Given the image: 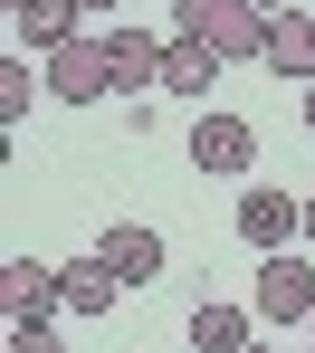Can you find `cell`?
Returning a JSON list of instances; mask_svg holds the SVG:
<instances>
[{
    "mask_svg": "<svg viewBox=\"0 0 315 353\" xmlns=\"http://www.w3.org/2000/svg\"><path fill=\"white\" fill-rule=\"evenodd\" d=\"M172 29L201 39V48H220V67L267 58V10L258 0H172Z\"/></svg>",
    "mask_w": 315,
    "mask_h": 353,
    "instance_id": "1",
    "label": "cell"
},
{
    "mask_svg": "<svg viewBox=\"0 0 315 353\" xmlns=\"http://www.w3.org/2000/svg\"><path fill=\"white\" fill-rule=\"evenodd\" d=\"M191 172H210V181L258 172V124H249V115H230V105L191 115Z\"/></svg>",
    "mask_w": 315,
    "mask_h": 353,
    "instance_id": "2",
    "label": "cell"
},
{
    "mask_svg": "<svg viewBox=\"0 0 315 353\" xmlns=\"http://www.w3.org/2000/svg\"><path fill=\"white\" fill-rule=\"evenodd\" d=\"M230 220H239V239H249L258 258H277L287 239H306V201H296V191H277V181H249Z\"/></svg>",
    "mask_w": 315,
    "mask_h": 353,
    "instance_id": "3",
    "label": "cell"
},
{
    "mask_svg": "<svg viewBox=\"0 0 315 353\" xmlns=\"http://www.w3.org/2000/svg\"><path fill=\"white\" fill-rule=\"evenodd\" d=\"M48 96L58 105H96V96H115V58H105V39H67V48H48Z\"/></svg>",
    "mask_w": 315,
    "mask_h": 353,
    "instance_id": "4",
    "label": "cell"
},
{
    "mask_svg": "<svg viewBox=\"0 0 315 353\" xmlns=\"http://www.w3.org/2000/svg\"><path fill=\"white\" fill-rule=\"evenodd\" d=\"M258 315L267 325H306L315 315V258H258Z\"/></svg>",
    "mask_w": 315,
    "mask_h": 353,
    "instance_id": "5",
    "label": "cell"
},
{
    "mask_svg": "<svg viewBox=\"0 0 315 353\" xmlns=\"http://www.w3.org/2000/svg\"><path fill=\"white\" fill-rule=\"evenodd\" d=\"M96 258H105L125 287H153V277H163V230H143V220H115V230L96 239Z\"/></svg>",
    "mask_w": 315,
    "mask_h": 353,
    "instance_id": "6",
    "label": "cell"
},
{
    "mask_svg": "<svg viewBox=\"0 0 315 353\" xmlns=\"http://www.w3.org/2000/svg\"><path fill=\"white\" fill-rule=\"evenodd\" d=\"M267 77L315 86V10H277V19H267Z\"/></svg>",
    "mask_w": 315,
    "mask_h": 353,
    "instance_id": "7",
    "label": "cell"
},
{
    "mask_svg": "<svg viewBox=\"0 0 315 353\" xmlns=\"http://www.w3.org/2000/svg\"><path fill=\"white\" fill-rule=\"evenodd\" d=\"M105 58H115V96L163 86V39H153V29H105Z\"/></svg>",
    "mask_w": 315,
    "mask_h": 353,
    "instance_id": "8",
    "label": "cell"
},
{
    "mask_svg": "<svg viewBox=\"0 0 315 353\" xmlns=\"http://www.w3.org/2000/svg\"><path fill=\"white\" fill-rule=\"evenodd\" d=\"M210 77H220V48H201V39H163V96H182V105H201L210 96Z\"/></svg>",
    "mask_w": 315,
    "mask_h": 353,
    "instance_id": "9",
    "label": "cell"
},
{
    "mask_svg": "<svg viewBox=\"0 0 315 353\" xmlns=\"http://www.w3.org/2000/svg\"><path fill=\"white\" fill-rule=\"evenodd\" d=\"M115 287H125V277H115L105 258H67V268H58V315H105Z\"/></svg>",
    "mask_w": 315,
    "mask_h": 353,
    "instance_id": "10",
    "label": "cell"
},
{
    "mask_svg": "<svg viewBox=\"0 0 315 353\" xmlns=\"http://www.w3.org/2000/svg\"><path fill=\"white\" fill-rule=\"evenodd\" d=\"M0 305H10V325H19V315H58V268L10 258V268H0Z\"/></svg>",
    "mask_w": 315,
    "mask_h": 353,
    "instance_id": "11",
    "label": "cell"
},
{
    "mask_svg": "<svg viewBox=\"0 0 315 353\" xmlns=\"http://www.w3.org/2000/svg\"><path fill=\"white\" fill-rule=\"evenodd\" d=\"M10 39L19 48H67L77 39V0H19L10 10Z\"/></svg>",
    "mask_w": 315,
    "mask_h": 353,
    "instance_id": "12",
    "label": "cell"
},
{
    "mask_svg": "<svg viewBox=\"0 0 315 353\" xmlns=\"http://www.w3.org/2000/svg\"><path fill=\"white\" fill-rule=\"evenodd\" d=\"M249 344H258L249 305H191V353H249Z\"/></svg>",
    "mask_w": 315,
    "mask_h": 353,
    "instance_id": "13",
    "label": "cell"
},
{
    "mask_svg": "<svg viewBox=\"0 0 315 353\" xmlns=\"http://www.w3.org/2000/svg\"><path fill=\"white\" fill-rule=\"evenodd\" d=\"M39 105V77H29V58H0V124H19Z\"/></svg>",
    "mask_w": 315,
    "mask_h": 353,
    "instance_id": "14",
    "label": "cell"
},
{
    "mask_svg": "<svg viewBox=\"0 0 315 353\" xmlns=\"http://www.w3.org/2000/svg\"><path fill=\"white\" fill-rule=\"evenodd\" d=\"M10 353H67V334L48 315H19V325H10Z\"/></svg>",
    "mask_w": 315,
    "mask_h": 353,
    "instance_id": "15",
    "label": "cell"
},
{
    "mask_svg": "<svg viewBox=\"0 0 315 353\" xmlns=\"http://www.w3.org/2000/svg\"><path fill=\"white\" fill-rule=\"evenodd\" d=\"M306 248H315V191H306Z\"/></svg>",
    "mask_w": 315,
    "mask_h": 353,
    "instance_id": "16",
    "label": "cell"
},
{
    "mask_svg": "<svg viewBox=\"0 0 315 353\" xmlns=\"http://www.w3.org/2000/svg\"><path fill=\"white\" fill-rule=\"evenodd\" d=\"M77 10H125V0H77Z\"/></svg>",
    "mask_w": 315,
    "mask_h": 353,
    "instance_id": "17",
    "label": "cell"
},
{
    "mask_svg": "<svg viewBox=\"0 0 315 353\" xmlns=\"http://www.w3.org/2000/svg\"><path fill=\"white\" fill-rule=\"evenodd\" d=\"M258 10H267V19H277V10H296V0H258Z\"/></svg>",
    "mask_w": 315,
    "mask_h": 353,
    "instance_id": "18",
    "label": "cell"
},
{
    "mask_svg": "<svg viewBox=\"0 0 315 353\" xmlns=\"http://www.w3.org/2000/svg\"><path fill=\"white\" fill-rule=\"evenodd\" d=\"M306 134H315V86H306Z\"/></svg>",
    "mask_w": 315,
    "mask_h": 353,
    "instance_id": "19",
    "label": "cell"
},
{
    "mask_svg": "<svg viewBox=\"0 0 315 353\" xmlns=\"http://www.w3.org/2000/svg\"><path fill=\"white\" fill-rule=\"evenodd\" d=\"M249 353H277V344H249Z\"/></svg>",
    "mask_w": 315,
    "mask_h": 353,
    "instance_id": "20",
    "label": "cell"
},
{
    "mask_svg": "<svg viewBox=\"0 0 315 353\" xmlns=\"http://www.w3.org/2000/svg\"><path fill=\"white\" fill-rule=\"evenodd\" d=\"M306 334H315V315H306Z\"/></svg>",
    "mask_w": 315,
    "mask_h": 353,
    "instance_id": "21",
    "label": "cell"
},
{
    "mask_svg": "<svg viewBox=\"0 0 315 353\" xmlns=\"http://www.w3.org/2000/svg\"><path fill=\"white\" fill-rule=\"evenodd\" d=\"M306 353H315V334H306Z\"/></svg>",
    "mask_w": 315,
    "mask_h": 353,
    "instance_id": "22",
    "label": "cell"
}]
</instances>
